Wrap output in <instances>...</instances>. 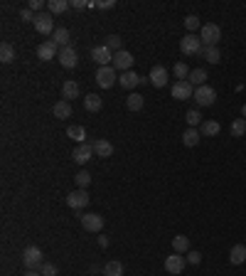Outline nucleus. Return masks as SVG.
Segmentation results:
<instances>
[{"label": "nucleus", "instance_id": "nucleus-37", "mask_svg": "<svg viewBox=\"0 0 246 276\" xmlns=\"http://www.w3.org/2000/svg\"><path fill=\"white\" fill-rule=\"evenodd\" d=\"M172 74L177 77V82H182V79H187V77H190V67H187L185 62H177V64L172 67Z\"/></svg>", "mask_w": 246, "mask_h": 276}, {"label": "nucleus", "instance_id": "nucleus-27", "mask_svg": "<svg viewBox=\"0 0 246 276\" xmlns=\"http://www.w3.org/2000/svg\"><path fill=\"white\" fill-rule=\"evenodd\" d=\"M199 138H202V133H199L197 128H187V131L182 133V143H185L187 148L197 146V143H199Z\"/></svg>", "mask_w": 246, "mask_h": 276}, {"label": "nucleus", "instance_id": "nucleus-24", "mask_svg": "<svg viewBox=\"0 0 246 276\" xmlns=\"http://www.w3.org/2000/svg\"><path fill=\"white\" fill-rule=\"evenodd\" d=\"M77 96H79V84L72 82V79L64 82V84H62V99L69 101V99H77Z\"/></svg>", "mask_w": 246, "mask_h": 276}, {"label": "nucleus", "instance_id": "nucleus-6", "mask_svg": "<svg viewBox=\"0 0 246 276\" xmlns=\"http://www.w3.org/2000/svg\"><path fill=\"white\" fill-rule=\"evenodd\" d=\"M194 101H197V106H212L214 101H217V92L212 89V87H199V89H194V96H192Z\"/></svg>", "mask_w": 246, "mask_h": 276}, {"label": "nucleus", "instance_id": "nucleus-19", "mask_svg": "<svg viewBox=\"0 0 246 276\" xmlns=\"http://www.w3.org/2000/svg\"><path fill=\"white\" fill-rule=\"evenodd\" d=\"M140 82H143V79H140V74H136V72H123V74L118 77V84H121L123 89H136Z\"/></svg>", "mask_w": 246, "mask_h": 276}, {"label": "nucleus", "instance_id": "nucleus-38", "mask_svg": "<svg viewBox=\"0 0 246 276\" xmlns=\"http://www.w3.org/2000/svg\"><path fill=\"white\" fill-rule=\"evenodd\" d=\"M74 180H77L79 190H86V187H89V183H91V175H89L86 170H79V173L74 175Z\"/></svg>", "mask_w": 246, "mask_h": 276}, {"label": "nucleus", "instance_id": "nucleus-31", "mask_svg": "<svg viewBox=\"0 0 246 276\" xmlns=\"http://www.w3.org/2000/svg\"><path fill=\"white\" fill-rule=\"evenodd\" d=\"M219 128H221V126H219L217 121H212V119H209V121H202V126H199V133L212 138V136H217V133H219Z\"/></svg>", "mask_w": 246, "mask_h": 276}, {"label": "nucleus", "instance_id": "nucleus-35", "mask_svg": "<svg viewBox=\"0 0 246 276\" xmlns=\"http://www.w3.org/2000/svg\"><path fill=\"white\" fill-rule=\"evenodd\" d=\"M185 121L190 123V128H194V126H202V114H199L197 109H190V111L185 114Z\"/></svg>", "mask_w": 246, "mask_h": 276}, {"label": "nucleus", "instance_id": "nucleus-44", "mask_svg": "<svg viewBox=\"0 0 246 276\" xmlns=\"http://www.w3.org/2000/svg\"><path fill=\"white\" fill-rule=\"evenodd\" d=\"M185 259H187L190 264H199V261H202V254H199V251H187Z\"/></svg>", "mask_w": 246, "mask_h": 276}, {"label": "nucleus", "instance_id": "nucleus-18", "mask_svg": "<svg viewBox=\"0 0 246 276\" xmlns=\"http://www.w3.org/2000/svg\"><path fill=\"white\" fill-rule=\"evenodd\" d=\"M244 261H246V244H234V246L229 249V264L239 266V264H244Z\"/></svg>", "mask_w": 246, "mask_h": 276}, {"label": "nucleus", "instance_id": "nucleus-1", "mask_svg": "<svg viewBox=\"0 0 246 276\" xmlns=\"http://www.w3.org/2000/svg\"><path fill=\"white\" fill-rule=\"evenodd\" d=\"M199 40H202L204 47H217V42L221 40V28L214 25V23L202 25V30H199Z\"/></svg>", "mask_w": 246, "mask_h": 276}, {"label": "nucleus", "instance_id": "nucleus-26", "mask_svg": "<svg viewBox=\"0 0 246 276\" xmlns=\"http://www.w3.org/2000/svg\"><path fill=\"white\" fill-rule=\"evenodd\" d=\"M67 136H69L72 141H77V143L82 146V143H84V138H86V131H84V126L74 123V126H69V128H67Z\"/></svg>", "mask_w": 246, "mask_h": 276}, {"label": "nucleus", "instance_id": "nucleus-47", "mask_svg": "<svg viewBox=\"0 0 246 276\" xmlns=\"http://www.w3.org/2000/svg\"><path fill=\"white\" fill-rule=\"evenodd\" d=\"M99 246H109V239L106 237H99Z\"/></svg>", "mask_w": 246, "mask_h": 276}, {"label": "nucleus", "instance_id": "nucleus-21", "mask_svg": "<svg viewBox=\"0 0 246 276\" xmlns=\"http://www.w3.org/2000/svg\"><path fill=\"white\" fill-rule=\"evenodd\" d=\"M52 114H55V119H69L72 116V104L62 99V101H57L52 106Z\"/></svg>", "mask_w": 246, "mask_h": 276}, {"label": "nucleus", "instance_id": "nucleus-23", "mask_svg": "<svg viewBox=\"0 0 246 276\" xmlns=\"http://www.w3.org/2000/svg\"><path fill=\"white\" fill-rule=\"evenodd\" d=\"M187 82H190L194 89H199V87L207 84V72H204V69H192L190 77H187Z\"/></svg>", "mask_w": 246, "mask_h": 276}, {"label": "nucleus", "instance_id": "nucleus-29", "mask_svg": "<svg viewBox=\"0 0 246 276\" xmlns=\"http://www.w3.org/2000/svg\"><path fill=\"white\" fill-rule=\"evenodd\" d=\"M202 57H204L209 64H219V62H221V52H219V47H204V50H202Z\"/></svg>", "mask_w": 246, "mask_h": 276}, {"label": "nucleus", "instance_id": "nucleus-5", "mask_svg": "<svg viewBox=\"0 0 246 276\" xmlns=\"http://www.w3.org/2000/svg\"><path fill=\"white\" fill-rule=\"evenodd\" d=\"M116 79H118V77H116L113 64H111V67H99V72H96V84H99L101 89H111Z\"/></svg>", "mask_w": 246, "mask_h": 276}, {"label": "nucleus", "instance_id": "nucleus-25", "mask_svg": "<svg viewBox=\"0 0 246 276\" xmlns=\"http://www.w3.org/2000/svg\"><path fill=\"white\" fill-rule=\"evenodd\" d=\"M172 251H177V254H187V251H190V239H187L185 234L172 237Z\"/></svg>", "mask_w": 246, "mask_h": 276}, {"label": "nucleus", "instance_id": "nucleus-36", "mask_svg": "<svg viewBox=\"0 0 246 276\" xmlns=\"http://www.w3.org/2000/svg\"><path fill=\"white\" fill-rule=\"evenodd\" d=\"M185 28L190 30V35H194L197 30H202V23H199L197 15H187V18H185Z\"/></svg>", "mask_w": 246, "mask_h": 276}, {"label": "nucleus", "instance_id": "nucleus-8", "mask_svg": "<svg viewBox=\"0 0 246 276\" xmlns=\"http://www.w3.org/2000/svg\"><path fill=\"white\" fill-rule=\"evenodd\" d=\"M79 219H82V227H84L86 232H101V229H104V217L96 215V212H86V215H82Z\"/></svg>", "mask_w": 246, "mask_h": 276}, {"label": "nucleus", "instance_id": "nucleus-13", "mask_svg": "<svg viewBox=\"0 0 246 276\" xmlns=\"http://www.w3.org/2000/svg\"><path fill=\"white\" fill-rule=\"evenodd\" d=\"M37 57H40L42 62H50V60L59 57V47L55 45V40H47V42H42V45L37 47Z\"/></svg>", "mask_w": 246, "mask_h": 276}, {"label": "nucleus", "instance_id": "nucleus-42", "mask_svg": "<svg viewBox=\"0 0 246 276\" xmlns=\"http://www.w3.org/2000/svg\"><path fill=\"white\" fill-rule=\"evenodd\" d=\"M116 5V0H101V3H91V8H99V10H109Z\"/></svg>", "mask_w": 246, "mask_h": 276}, {"label": "nucleus", "instance_id": "nucleus-28", "mask_svg": "<svg viewBox=\"0 0 246 276\" xmlns=\"http://www.w3.org/2000/svg\"><path fill=\"white\" fill-rule=\"evenodd\" d=\"M13 60H15V47L10 42H3V45H0V62L10 64Z\"/></svg>", "mask_w": 246, "mask_h": 276}, {"label": "nucleus", "instance_id": "nucleus-14", "mask_svg": "<svg viewBox=\"0 0 246 276\" xmlns=\"http://www.w3.org/2000/svg\"><path fill=\"white\" fill-rule=\"evenodd\" d=\"M91 155H94V146H91V143H82V146H77L74 153H72L74 163H79V165H86V163L91 160Z\"/></svg>", "mask_w": 246, "mask_h": 276}, {"label": "nucleus", "instance_id": "nucleus-39", "mask_svg": "<svg viewBox=\"0 0 246 276\" xmlns=\"http://www.w3.org/2000/svg\"><path fill=\"white\" fill-rule=\"evenodd\" d=\"M121 42H123V40H121L118 35H109V37H106V47H109L113 55H116V52H121Z\"/></svg>", "mask_w": 246, "mask_h": 276}, {"label": "nucleus", "instance_id": "nucleus-48", "mask_svg": "<svg viewBox=\"0 0 246 276\" xmlns=\"http://www.w3.org/2000/svg\"><path fill=\"white\" fill-rule=\"evenodd\" d=\"M241 119H246V104L241 106Z\"/></svg>", "mask_w": 246, "mask_h": 276}, {"label": "nucleus", "instance_id": "nucleus-32", "mask_svg": "<svg viewBox=\"0 0 246 276\" xmlns=\"http://www.w3.org/2000/svg\"><path fill=\"white\" fill-rule=\"evenodd\" d=\"M104 276H123V264L121 261H106V266H104Z\"/></svg>", "mask_w": 246, "mask_h": 276}, {"label": "nucleus", "instance_id": "nucleus-33", "mask_svg": "<svg viewBox=\"0 0 246 276\" xmlns=\"http://www.w3.org/2000/svg\"><path fill=\"white\" fill-rule=\"evenodd\" d=\"M246 133V119H234L231 121V136L234 138H241Z\"/></svg>", "mask_w": 246, "mask_h": 276}, {"label": "nucleus", "instance_id": "nucleus-7", "mask_svg": "<svg viewBox=\"0 0 246 276\" xmlns=\"http://www.w3.org/2000/svg\"><path fill=\"white\" fill-rule=\"evenodd\" d=\"M192 96H194V87H192L187 79H182V82H175V84H172V99L185 101V99H192Z\"/></svg>", "mask_w": 246, "mask_h": 276}, {"label": "nucleus", "instance_id": "nucleus-43", "mask_svg": "<svg viewBox=\"0 0 246 276\" xmlns=\"http://www.w3.org/2000/svg\"><path fill=\"white\" fill-rule=\"evenodd\" d=\"M72 8L74 10H86V8H91V3L89 0H72Z\"/></svg>", "mask_w": 246, "mask_h": 276}, {"label": "nucleus", "instance_id": "nucleus-12", "mask_svg": "<svg viewBox=\"0 0 246 276\" xmlns=\"http://www.w3.org/2000/svg\"><path fill=\"white\" fill-rule=\"evenodd\" d=\"M131 67H133V55L131 52L121 50V52L113 55V69L116 72H131Z\"/></svg>", "mask_w": 246, "mask_h": 276}, {"label": "nucleus", "instance_id": "nucleus-3", "mask_svg": "<svg viewBox=\"0 0 246 276\" xmlns=\"http://www.w3.org/2000/svg\"><path fill=\"white\" fill-rule=\"evenodd\" d=\"M91 60L99 67H111L113 64V52L106 45H96V47H91Z\"/></svg>", "mask_w": 246, "mask_h": 276}, {"label": "nucleus", "instance_id": "nucleus-22", "mask_svg": "<svg viewBox=\"0 0 246 276\" xmlns=\"http://www.w3.org/2000/svg\"><path fill=\"white\" fill-rule=\"evenodd\" d=\"M52 40H55V45L62 50V47H69V40H72V35H69V30H67V28H57Z\"/></svg>", "mask_w": 246, "mask_h": 276}, {"label": "nucleus", "instance_id": "nucleus-40", "mask_svg": "<svg viewBox=\"0 0 246 276\" xmlns=\"http://www.w3.org/2000/svg\"><path fill=\"white\" fill-rule=\"evenodd\" d=\"M40 274H42V276H57V274H59V266L52 264V261H45V264L40 266Z\"/></svg>", "mask_w": 246, "mask_h": 276}, {"label": "nucleus", "instance_id": "nucleus-9", "mask_svg": "<svg viewBox=\"0 0 246 276\" xmlns=\"http://www.w3.org/2000/svg\"><path fill=\"white\" fill-rule=\"evenodd\" d=\"M67 205H69L72 210H84V207L89 205V192H86V190H72V192L67 195Z\"/></svg>", "mask_w": 246, "mask_h": 276}, {"label": "nucleus", "instance_id": "nucleus-30", "mask_svg": "<svg viewBox=\"0 0 246 276\" xmlns=\"http://www.w3.org/2000/svg\"><path fill=\"white\" fill-rule=\"evenodd\" d=\"M84 106H86V111H101L104 99H101L99 94H89V96L84 99Z\"/></svg>", "mask_w": 246, "mask_h": 276}, {"label": "nucleus", "instance_id": "nucleus-34", "mask_svg": "<svg viewBox=\"0 0 246 276\" xmlns=\"http://www.w3.org/2000/svg\"><path fill=\"white\" fill-rule=\"evenodd\" d=\"M126 106H128L131 111H140V109H143V96L133 92V94H131V96L126 99Z\"/></svg>", "mask_w": 246, "mask_h": 276}, {"label": "nucleus", "instance_id": "nucleus-45", "mask_svg": "<svg viewBox=\"0 0 246 276\" xmlns=\"http://www.w3.org/2000/svg\"><path fill=\"white\" fill-rule=\"evenodd\" d=\"M27 8H30V10H32V13L37 15V10L42 8V0H30V5H27Z\"/></svg>", "mask_w": 246, "mask_h": 276}, {"label": "nucleus", "instance_id": "nucleus-4", "mask_svg": "<svg viewBox=\"0 0 246 276\" xmlns=\"http://www.w3.org/2000/svg\"><path fill=\"white\" fill-rule=\"evenodd\" d=\"M23 264H25L27 269H40V266L45 264L42 249H40V246H27V249L23 251Z\"/></svg>", "mask_w": 246, "mask_h": 276}, {"label": "nucleus", "instance_id": "nucleus-41", "mask_svg": "<svg viewBox=\"0 0 246 276\" xmlns=\"http://www.w3.org/2000/svg\"><path fill=\"white\" fill-rule=\"evenodd\" d=\"M20 20H23V23H35V13H32L30 8H23V10H20Z\"/></svg>", "mask_w": 246, "mask_h": 276}, {"label": "nucleus", "instance_id": "nucleus-15", "mask_svg": "<svg viewBox=\"0 0 246 276\" xmlns=\"http://www.w3.org/2000/svg\"><path fill=\"white\" fill-rule=\"evenodd\" d=\"M185 264H187V259H185L182 254L172 251V254H170V256L165 259V271H170V274H182Z\"/></svg>", "mask_w": 246, "mask_h": 276}, {"label": "nucleus", "instance_id": "nucleus-2", "mask_svg": "<svg viewBox=\"0 0 246 276\" xmlns=\"http://www.w3.org/2000/svg\"><path fill=\"white\" fill-rule=\"evenodd\" d=\"M202 50H204V45H202L199 35H185V37L180 40V52H182V55H187V57L202 55Z\"/></svg>", "mask_w": 246, "mask_h": 276}, {"label": "nucleus", "instance_id": "nucleus-17", "mask_svg": "<svg viewBox=\"0 0 246 276\" xmlns=\"http://www.w3.org/2000/svg\"><path fill=\"white\" fill-rule=\"evenodd\" d=\"M91 146H94V155H99V158H111L113 155V143L106 141V138H96Z\"/></svg>", "mask_w": 246, "mask_h": 276}, {"label": "nucleus", "instance_id": "nucleus-20", "mask_svg": "<svg viewBox=\"0 0 246 276\" xmlns=\"http://www.w3.org/2000/svg\"><path fill=\"white\" fill-rule=\"evenodd\" d=\"M69 8H72L69 0H50V3H47L50 15H62V13H67Z\"/></svg>", "mask_w": 246, "mask_h": 276}, {"label": "nucleus", "instance_id": "nucleus-10", "mask_svg": "<svg viewBox=\"0 0 246 276\" xmlns=\"http://www.w3.org/2000/svg\"><path fill=\"white\" fill-rule=\"evenodd\" d=\"M35 30H37L40 35H50V32L55 30L52 15H50V13H37V15H35Z\"/></svg>", "mask_w": 246, "mask_h": 276}, {"label": "nucleus", "instance_id": "nucleus-46", "mask_svg": "<svg viewBox=\"0 0 246 276\" xmlns=\"http://www.w3.org/2000/svg\"><path fill=\"white\" fill-rule=\"evenodd\" d=\"M25 276H42V274H40L37 269H27V274H25Z\"/></svg>", "mask_w": 246, "mask_h": 276}, {"label": "nucleus", "instance_id": "nucleus-11", "mask_svg": "<svg viewBox=\"0 0 246 276\" xmlns=\"http://www.w3.org/2000/svg\"><path fill=\"white\" fill-rule=\"evenodd\" d=\"M57 60H59L62 67H67V69H74V67L79 64V55H77V50H74L72 45H69V47H62Z\"/></svg>", "mask_w": 246, "mask_h": 276}, {"label": "nucleus", "instance_id": "nucleus-16", "mask_svg": "<svg viewBox=\"0 0 246 276\" xmlns=\"http://www.w3.org/2000/svg\"><path fill=\"white\" fill-rule=\"evenodd\" d=\"M167 79H170V74H167V69H165V67L155 64V67L150 69V84H153L155 89H163V87L167 84Z\"/></svg>", "mask_w": 246, "mask_h": 276}]
</instances>
